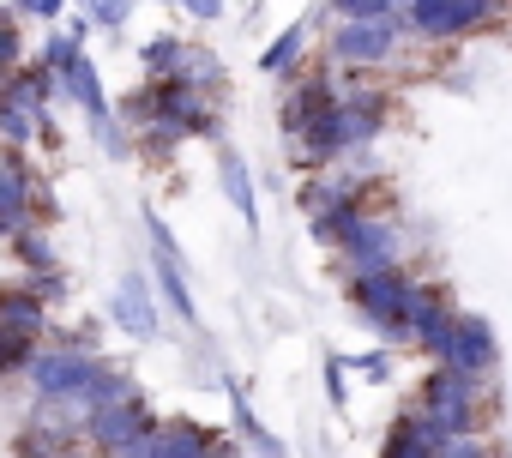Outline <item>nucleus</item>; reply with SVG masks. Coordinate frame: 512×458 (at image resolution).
<instances>
[{
	"instance_id": "7",
	"label": "nucleus",
	"mask_w": 512,
	"mask_h": 458,
	"mask_svg": "<svg viewBox=\"0 0 512 458\" xmlns=\"http://www.w3.org/2000/svg\"><path fill=\"white\" fill-rule=\"evenodd\" d=\"M145 229H151V272H157V296L175 308V320H181V326H199V308H193V290H187V266H181L175 242H169L163 217H157V211H145Z\"/></svg>"
},
{
	"instance_id": "9",
	"label": "nucleus",
	"mask_w": 512,
	"mask_h": 458,
	"mask_svg": "<svg viewBox=\"0 0 512 458\" xmlns=\"http://www.w3.org/2000/svg\"><path fill=\"white\" fill-rule=\"evenodd\" d=\"M452 326H458V308L446 302V290L416 284V302H410V344H422L434 362H446V350H452Z\"/></svg>"
},
{
	"instance_id": "3",
	"label": "nucleus",
	"mask_w": 512,
	"mask_h": 458,
	"mask_svg": "<svg viewBox=\"0 0 512 458\" xmlns=\"http://www.w3.org/2000/svg\"><path fill=\"white\" fill-rule=\"evenodd\" d=\"M350 296H356V308L368 314V326H374L380 338H392V344L410 338V302H416V284H410L398 266L350 278Z\"/></svg>"
},
{
	"instance_id": "12",
	"label": "nucleus",
	"mask_w": 512,
	"mask_h": 458,
	"mask_svg": "<svg viewBox=\"0 0 512 458\" xmlns=\"http://www.w3.org/2000/svg\"><path fill=\"white\" fill-rule=\"evenodd\" d=\"M446 368L476 374V380H488V374L500 368V338H494V326H488L482 314H458V326H452V350H446Z\"/></svg>"
},
{
	"instance_id": "28",
	"label": "nucleus",
	"mask_w": 512,
	"mask_h": 458,
	"mask_svg": "<svg viewBox=\"0 0 512 458\" xmlns=\"http://www.w3.org/2000/svg\"><path fill=\"white\" fill-rule=\"evenodd\" d=\"M13 248H19V260H25L31 272H55V248H49V236H43L37 223L25 229V236H13Z\"/></svg>"
},
{
	"instance_id": "6",
	"label": "nucleus",
	"mask_w": 512,
	"mask_h": 458,
	"mask_svg": "<svg viewBox=\"0 0 512 458\" xmlns=\"http://www.w3.org/2000/svg\"><path fill=\"white\" fill-rule=\"evenodd\" d=\"M398 254H404L398 223H392V217H368V211L350 223V236L338 242V260L350 266V278H362V272H386V266H398Z\"/></svg>"
},
{
	"instance_id": "36",
	"label": "nucleus",
	"mask_w": 512,
	"mask_h": 458,
	"mask_svg": "<svg viewBox=\"0 0 512 458\" xmlns=\"http://www.w3.org/2000/svg\"><path fill=\"white\" fill-rule=\"evenodd\" d=\"M187 7H193V19H217V13H223V0H187Z\"/></svg>"
},
{
	"instance_id": "10",
	"label": "nucleus",
	"mask_w": 512,
	"mask_h": 458,
	"mask_svg": "<svg viewBox=\"0 0 512 458\" xmlns=\"http://www.w3.org/2000/svg\"><path fill=\"white\" fill-rule=\"evenodd\" d=\"M157 428V416H151V404L145 398H127V404H115V410H97L91 422H85V440L97 446V452H127L133 440H145Z\"/></svg>"
},
{
	"instance_id": "18",
	"label": "nucleus",
	"mask_w": 512,
	"mask_h": 458,
	"mask_svg": "<svg viewBox=\"0 0 512 458\" xmlns=\"http://www.w3.org/2000/svg\"><path fill=\"white\" fill-rule=\"evenodd\" d=\"M332 103H338V91H332V79H302V85H296V97L284 103V133H290V139L302 145V133L314 127V115H326Z\"/></svg>"
},
{
	"instance_id": "30",
	"label": "nucleus",
	"mask_w": 512,
	"mask_h": 458,
	"mask_svg": "<svg viewBox=\"0 0 512 458\" xmlns=\"http://www.w3.org/2000/svg\"><path fill=\"white\" fill-rule=\"evenodd\" d=\"M434 458H494V446H488L482 434H446V440L434 446Z\"/></svg>"
},
{
	"instance_id": "16",
	"label": "nucleus",
	"mask_w": 512,
	"mask_h": 458,
	"mask_svg": "<svg viewBox=\"0 0 512 458\" xmlns=\"http://www.w3.org/2000/svg\"><path fill=\"white\" fill-rule=\"evenodd\" d=\"M0 326H7V332H25V338H43L49 302H43L31 284H7V290H0Z\"/></svg>"
},
{
	"instance_id": "27",
	"label": "nucleus",
	"mask_w": 512,
	"mask_h": 458,
	"mask_svg": "<svg viewBox=\"0 0 512 458\" xmlns=\"http://www.w3.org/2000/svg\"><path fill=\"white\" fill-rule=\"evenodd\" d=\"M79 55H85V37H73V31H61V37H49V49H43V67H49L55 79H67Z\"/></svg>"
},
{
	"instance_id": "33",
	"label": "nucleus",
	"mask_w": 512,
	"mask_h": 458,
	"mask_svg": "<svg viewBox=\"0 0 512 458\" xmlns=\"http://www.w3.org/2000/svg\"><path fill=\"white\" fill-rule=\"evenodd\" d=\"M19 67V25L0 13V73H13Z\"/></svg>"
},
{
	"instance_id": "22",
	"label": "nucleus",
	"mask_w": 512,
	"mask_h": 458,
	"mask_svg": "<svg viewBox=\"0 0 512 458\" xmlns=\"http://www.w3.org/2000/svg\"><path fill=\"white\" fill-rule=\"evenodd\" d=\"M229 422H235V434H241V440H247L253 452H260V458H284V440L260 428V416H253V410H247V398H241L235 386H229Z\"/></svg>"
},
{
	"instance_id": "15",
	"label": "nucleus",
	"mask_w": 512,
	"mask_h": 458,
	"mask_svg": "<svg viewBox=\"0 0 512 458\" xmlns=\"http://www.w3.org/2000/svg\"><path fill=\"white\" fill-rule=\"evenodd\" d=\"M446 434L422 416V410H404L398 422H392V434H386V446H380V458H434V446H440Z\"/></svg>"
},
{
	"instance_id": "24",
	"label": "nucleus",
	"mask_w": 512,
	"mask_h": 458,
	"mask_svg": "<svg viewBox=\"0 0 512 458\" xmlns=\"http://www.w3.org/2000/svg\"><path fill=\"white\" fill-rule=\"evenodd\" d=\"M169 79H181V85H193V91H211V85L223 79V67H217V55H211V49H193V43H187L181 67H175Z\"/></svg>"
},
{
	"instance_id": "2",
	"label": "nucleus",
	"mask_w": 512,
	"mask_h": 458,
	"mask_svg": "<svg viewBox=\"0 0 512 458\" xmlns=\"http://www.w3.org/2000/svg\"><path fill=\"white\" fill-rule=\"evenodd\" d=\"M482 404H488V380H476V374L434 362V374L422 380V416L440 434H482V422H488Z\"/></svg>"
},
{
	"instance_id": "20",
	"label": "nucleus",
	"mask_w": 512,
	"mask_h": 458,
	"mask_svg": "<svg viewBox=\"0 0 512 458\" xmlns=\"http://www.w3.org/2000/svg\"><path fill=\"white\" fill-rule=\"evenodd\" d=\"M217 181H223V193H229V205L241 211V223L247 229H260V199H253V175H247V163H241V151H217Z\"/></svg>"
},
{
	"instance_id": "40",
	"label": "nucleus",
	"mask_w": 512,
	"mask_h": 458,
	"mask_svg": "<svg viewBox=\"0 0 512 458\" xmlns=\"http://www.w3.org/2000/svg\"><path fill=\"white\" fill-rule=\"evenodd\" d=\"M217 458H223V452H217Z\"/></svg>"
},
{
	"instance_id": "13",
	"label": "nucleus",
	"mask_w": 512,
	"mask_h": 458,
	"mask_svg": "<svg viewBox=\"0 0 512 458\" xmlns=\"http://www.w3.org/2000/svg\"><path fill=\"white\" fill-rule=\"evenodd\" d=\"M31 205H37V175L19 163V151H7L0 157V242L31 229Z\"/></svg>"
},
{
	"instance_id": "38",
	"label": "nucleus",
	"mask_w": 512,
	"mask_h": 458,
	"mask_svg": "<svg viewBox=\"0 0 512 458\" xmlns=\"http://www.w3.org/2000/svg\"><path fill=\"white\" fill-rule=\"evenodd\" d=\"M13 7H19V13H31V0H13Z\"/></svg>"
},
{
	"instance_id": "37",
	"label": "nucleus",
	"mask_w": 512,
	"mask_h": 458,
	"mask_svg": "<svg viewBox=\"0 0 512 458\" xmlns=\"http://www.w3.org/2000/svg\"><path fill=\"white\" fill-rule=\"evenodd\" d=\"M31 13H37V19H55V13H61V0H31Z\"/></svg>"
},
{
	"instance_id": "17",
	"label": "nucleus",
	"mask_w": 512,
	"mask_h": 458,
	"mask_svg": "<svg viewBox=\"0 0 512 458\" xmlns=\"http://www.w3.org/2000/svg\"><path fill=\"white\" fill-rule=\"evenodd\" d=\"M157 452H163V458H217L223 440H217L211 428H199L193 416H175V422L157 428Z\"/></svg>"
},
{
	"instance_id": "23",
	"label": "nucleus",
	"mask_w": 512,
	"mask_h": 458,
	"mask_svg": "<svg viewBox=\"0 0 512 458\" xmlns=\"http://www.w3.org/2000/svg\"><path fill=\"white\" fill-rule=\"evenodd\" d=\"M37 121H43V109H25V103H13V97H0V139H7L13 151L37 139Z\"/></svg>"
},
{
	"instance_id": "29",
	"label": "nucleus",
	"mask_w": 512,
	"mask_h": 458,
	"mask_svg": "<svg viewBox=\"0 0 512 458\" xmlns=\"http://www.w3.org/2000/svg\"><path fill=\"white\" fill-rule=\"evenodd\" d=\"M302 43H308V25H290V31H284V37H278V43L260 55V67H266V73H284V67L302 55Z\"/></svg>"
},
{
	"instance_id": "35",
	"label": "nucleus",
	"mask_w": 512,
	"mask_h": 458,
	"mask_svg": "<svg viewBox=\"0 0 512 458\" xmlns=\"http://www.w3.org/2000/svg\"><path fill=\"white\" fill-rule=\"evenodd\" d=\"M350 368H356V374H368V380H386V374H392V356H386V350H374V356H356Z\"/></svg>"
},
{
	"instance_id": "34",
	"label": "nucleus",
	"mask_w": 512,
	"mask_h": 458,
	"mask_svg": "<svg viewBox=\"0 0 512 458\" xmlns=\"http://www.w3.org/2000/svg\"><path fill=\"white\" fill-rule=\"evenodd\" d=\"M25 284H31V290H37L43 302H61V296H67V284H61V272H31Z\"/></svg>"
},
{
	"instance_id": "11",
	"label": "nucleus",
	"mask_w": 512,
	"mask_h": 458,
	"mask_svg": "<svg viewBox=\"0 0 512 458\" xmlns=\"http://www.w3.org/2000/svg\"><path fill=\"white\" fill-rule=\"evenodd\" d=\"M398 49V19H344V31L332 37V55L350 61V67H380L386 55Z\"/></svg>"
},
{
	"instance_id": "21",
	"label": "nucleus",
	"mask_w": 512,
	"mask_h": 458,
	"mask_svg": "<svg viewBox=\"0 0 512 458\" xmlns=\"http://www.w3.org/2000/svg\"><path fill=\"white\" fill-rule=\"evenodd\" d=\"M127 398H139V380L121 374V368H103V374L79 392V410H85V422H91L97 410H115V404H127Z\"/></svg>"
},
{
	"instance_id": "5",
	"label": "nucleus",
	"mask_w": 512,
	"mask_h": 458,
	"mask_svg": "<svg viewBox=\"0 0 512 458\" xmlns=\"http://www.w3.org/2000/svg\"><path fill=\"white\" fill-rule=\"evenodd\" d=\"M494 7H500V0H404V25H410L416 37L446 43V37H464V31H476V25H488Z\"/></svg>"
},
{
	"instance_id": "39",
	"label": "nucleus",
	"mask_w": 512,
	"mask_h": 458,
	"mask_svg": "<svg viewBox=\"0 0 512 458\" xmlns=\"http://www.w3.org/2000/svg\"><path fill=\"white\" fill-rule=\"evenodd\" d=\"M0 97H7V73H0Z\"/></svg>"
},
{
	"instance_id": "8",
	"label": "nucleus",
	"mask_w": 512,
	"mask_h": 458,
	"mask_svg": "<svg viewBox=\"0 0 512 458\" xmlns=\"http://www.w3.org/2000/svg\"><path fill=\"white\" fill-rule=\"evenodd\" d=\"M302 205H308V223H314V242H326V248H338V242L350 236V223L362 217V199H356V187H344V181L308 187Z\"/></svg>"
},
{
	"instance_id": "26",
	"label": "nucleus",
	"mask_w": 512,
	"mask_h": 458,
	"mask_svg": "<svg viewBox=\"0 0 512 458\" xmlns=\"http://www.w3.org/2000/svg\"><path fill=\"white\" fill-rule=\"evenodd\" d=\"M181 55H187V43H181V37H157V43H145V49H139V61H145V73H151V79H169V73L181 67Z\"/></svg>"
},
{
	"instance_id": "4",
	"label": "nucleus",
	"mask_w": 512,
	"mask_h": 458,
	"mask_svg": "<svg viewBox=\"0 0 512 458\" xmlns=\"http://www.w3.org/2000/svg\"><path fill=\"white\" fill-rule=\"evenodd\" d=\"M103 368H109L103 356L73 350V344H55V350H37V356H31L25 380H31V392H37V398H79Z\"/></svg>"
},
{
	"instance_id": "1",
	"label": "nucleus",
	"mask_w": 512,
	"mask_h": 458,
	"mask_svg": "<svg viewBox=\"0 0 512 458\" xmlns=\"http://www.w3.org/2000/svg\"><path fill=\"white\" fill-rule=\"evenodd\" d=\"M380 115H386V97L380 91H350V97H338L326 115H314V127L302 133V157L308 163H338L344 151H356V145H368L374 133H380Z\"/></svg>"
},
{
	"instance_id": "31",
	"label": "nucleus",
	"mask_w": 512,
	"mask_h": 458,
	"mask_svg": "<svg viewBox=\"0 0 512 458\" xmlns=\"http://www.w3.org/2000/svg\"><path fill=\"white\" fill-rule=\"evenodd\" d=\"M85 7H91V25H127L133 0H85Z\"/></svg>"
},
{
	"instance_id": "14",
	"label": "nucleus",
	"mask_w": 512,
	"mask_h": 458,
	"mask_svg": "<svg viewBox=\"0 0 512 458\" xmlns=\"http://www.w3.org/2000/svg\"><path fill=\"white\" fill-rule=\"evenodd\" d=\"M115 326H121L127 338H139V344L157 338V302H151L145 272H127V278H121V290H115Z\"/></svg>"
},
{
	"instance_id": "19",
	"label": "nucleus",
	"mask_w": 512,
	"mask_h": 458,
	"mask_svg": "<svg viewBox=\"0 0 512 458\" xmlns=\"http://www.w3.org/2000/svg\"><path fill=\"white\" fill-rule=\"evenodd\" d=\"M13 458H79V434L31 416V422L19 428V440H13Z\"/></svg>"
},
{
	"instance_id": "25",
	"label": "nucleus",
	"mask_w": 512,
	"mask_h": 458,
	"mask_svg": "<svg viewBox=\"0 0 512 458\" xmlns=\"http://www.w3.org/2000/svg\"><path fill=\"white\" fill-rule=\"evenodd\" d=\"M31 356H37V338H25V332H7V326H0V380L25 374V368H31Z\"/></svg>"
},
{
	"instance_id": "32",
	"label": "nucleus",
	"mask_w": 512,
	"mask_h": 458,
	"mask_svg": "<svg viewBox=\"0 0 512 458\" xmlns=\"http://www.w3.org/2000/svg\"><path fill=\"white\" fill-rule=\"evenodd\" d=\"M332 7H338L344 19H386L392 0H332Z\"/></svg>"
}]
</instances>
